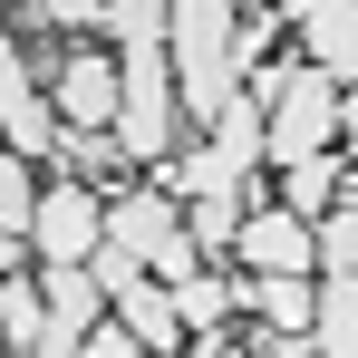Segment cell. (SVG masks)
<instances>
[{
	"mask_svg": "<svg viewBox=\"0 0 358 358\" xmlns=\"http://www.w3.org/2000/svg\"><path fill=\"white\" fill-rule=\"evenodd\" d=\"M310 349L358 358V194H339L320 213V320H310Z\"/></svg>",
	"mask_w": 358,
	"mask_h": 358,
	"instance_id": "2",
	"label": "cell"
},
{
	"mask_svg": "<svg viewBox=\"0 0 358 358\" xmlns=\"http://www.w3.org/2000/svg\"><path fill=\"white\" fill-rule=\"evenodd\" d=\"M59 107H68V126H117L126 117V68L107 49H68L59 59Z\"/></svg>",
	"mask_w": 358,
	"mask_h": 358,
	"instance_id": "7",
	"label": "cell"
},
{
	"mask_svg": "<svg viewBox=\"0 0 358 358\" xmlns=\"http://www.w3.org/2000/svg\"><path fill=\"white\" fill-rule=\"evenodd\" d=\"M0 329H10V349H20V358L49 349V281H29L20 262H10V281H0Z\"/></svg>",
	"mask_w": 358,
	"mask_h": 358,
	"instance_id": "9",
	"label": "cell"
},
{
	"mask_svg": "<svg viewBox=\"0 0 358 358\" xmlns=\"http://www.w3.org/2000/svg\"><path fill=\"white\" fill-rule=\"evenodd\" d=\"M233 252L252 262V271H320V223L291 213V203H252Z\"/></svg>",
	"mask_w": 358,
	"mask_h": 358,
	"instance_id": "5",
	"label": "cell"
},
{
	"mask_svg": "<svg viewBox=\"0 0 358 358\" xmlns=\"http://www.w3.org/2000/svg\"><path fill=\"white\" fill-rule=\"evenodd\" d=\"M242 213H252L242 194H194V203H184V223H194L203 252H233V242H242Z\"/></svg>",
	"mask_w": 358,
	"mask_h": 358,
	"instance_id": "12",
	"label": "cell"
},
{
	"mask_svg": "<svg viewBox=\"0 0 358 358\" xmlns=\"http://www.w3.org/2000/svg\"><path fill=\"white\" fill-rule=\"evenodd\" d=\"M10 10H29V0H10Z\"/></svg>",
	"mask_w": 358,
	"mask_h": 358,
	"instance_id": "17",
	"label": "cell"
},
{
	"mask_svg": "<svg viewBox=\"0 0 358 358\" xmlns=\"http://www.w3.org/2000/svg\"><path fill=\"white\" fill-rule=\"evenodd\" d=\"M136 349H145V339H136V320H126V310H117V320H97V329L78 339V358H136Z\"/></svg>",
	"mask_w": 358,
	"mask_h": 358,
	"instance_id": "14",
	"label": "cell"
},
{
	"mask_svg": "<svg viewBox=\"0 0 358 358\" xmlns=\"http://www.w3.org/2000/svg\"><path fill=\"white\" fill-rule=\"evenodd\" d=\"M281 10H291V20H300V10H320V0H281Z\"/></svg>",
	"mask_w": 358,
	"mask_h": 358,
	"instance_id": "16",
	"label": "cell"
},
{
	"mask_svg": "<svg viewBox=\"0 0 358 358\" xmlns=\"http://www.w3.org/2000/svg\"><path fill=\"white\" fill-rule=\"evenodd\" d=\"M39 281H49V358H78V339H87L117 300H107V281H97L87 262H49Z\"/></svg>",
	"mask_w": 358,
	"mask_h": 358,
	"instance_id": "6",
	"label": "cell"
},
{
	"mask_svg": "<svg viewBox=\"0 0 358 358\" xmlns=\"http://www.w3.org/2000/svg\"><path fill=\"white\" fill-rule=\"evenodd\" d=\"M300 49L329 68L339 87H358V0H320V10H300Z\"/></svg>",
	"mask_w": 358,
	"mask_h": 358,
	"instance_id": "8",
	"label": "cell"
},
{
	"mask_svg": "<svg viewBox=\"0 0 358 358\" xmlns=\"http://www.w3.org/2000/svg\"><path fill=\"white\" fill-rule=\"evenodd\" d=\"M242 310H262V320H281V329H310V320H320V291H310V271H252V281H242Z\"/></svg>",
	"mask_w": 358,
	"mask_h": 358,
	"instance_id": "10",
	"label": "cell"
},
{
	"mask_svg": "<svg viewBox=\"0 0 358 358\" xmlns=\"http://www.w3.org/2000/svg\"><path fill=\"white\" fill-rule=\"evenodd\" d=\"M281 203H291V213H310V223H320V213L339 203V175H329V145H320V155H300V165H281Z\"/></svg>",
	"mask_w": 358,
	"mask_h": 358,
	"instance_id": "11",
	"label": "cell"
},
{
	"mask_svg": "<svg viewBox=\"0 0 358 358\" xmlns=\"http://www.w3.org/2000/svg\"><path fill=\"white\" fill-rule=\"evenodd\" d=\"M339 136V78L310 59H281V87H271V165H300Z\"/></svg>",
	"mask_w": 358,
	"mask_h": 358,
	"instance_id": "3",
	"label": "cell"
},
{
	"mask_svg": "<svg viewBox=\"0 0 358 358\" xmlns=\"http://www.w3.org/2000/svg\"><path fill=\"white\" fill-rule=\"evenodd\" d=\"M145 184H165L175 203H194V155H155V165H145Z\"/></svg>",
	"mask_w": 358,
	"mask_h": 358,
	"instance_id": "15",
	"label": "cell"
},
{
	"mask_svg": "<svg viewBox=\"0 0 358 358\" xmlns=\"http://www.w3.org/2000/svg\"><path fill=\"white\" fill-rule=\"evenodd\" d=\"M242 0H175V29H165V49H175V87H184V126H213L223 107L242 97Z\"/></svg>",
	"mask_w": 358,
	"mask_h": 358,
	"instance_id": "1",
	"label": "cell"
},
{
	"mask_svg": "<svg viewBox=\"0 0 358 358\" xmlns=\"http://www.w3.org/2000/svg\"><path fill=\"white\" fill-rule=\"evenodd\" d=\"M242 300V281H213V271H194V281H175V310L194 320V329H223V310Z\"/></svg>",
	"mask_w": 358,
	"mask_h": 358,
	"instance_id": "13",
	"label": "cell"
},
{
	"mask_svg": "<svg viewBox=\"0 0 358 358\" xmlns=\"http://www.w3.org/2000/svg\"><path fill=\"white\" fill-rule=\"evenodd\" d=\"M97 242H107V194L59 165L39 194V262H97Z\"/></svg>",
	"mask_w": 358,
	"mask_h": 358,
	"instance_id": "4",
	"label": "cell"
}]
</instances>
